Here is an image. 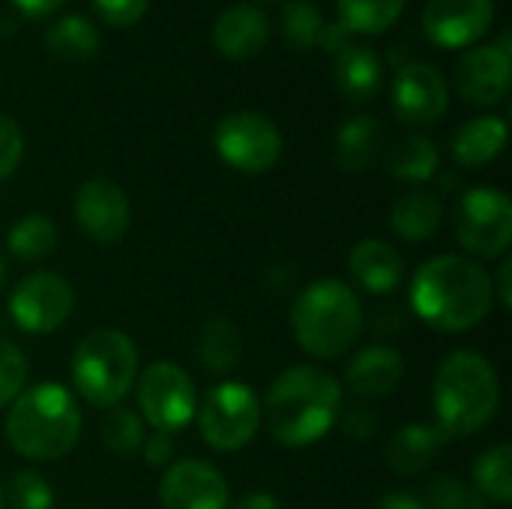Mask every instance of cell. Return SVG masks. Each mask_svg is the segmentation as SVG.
<instances>
[{"label": "cell", "instance_id": "1", "mask_svg": "<svg viewBox=\"0 0 512 509\" xmlns=\"http://www.w3.org/2000/svg\"><path fill=\"white\" fill-rule=\"evenodd\" d=\"M495 291L489 270L465 255L429 258L411 282L414 312L441 333H465L486 321Z\"/></svg>", "mask_w": 512, "mask_h": 509}, {"label": "cell", "instance_id": "2", "mask_svg": "<svg viewBox=\"0 0 512 509\" xmlns=\"http://www.w3.org/2000/svg\"><path fill=\"white\" fill-rule=\"evenodd\" d=\"M342 417V384L318 366H291L267 390L261 420L282 447H309Z\"/></svg>", "mask_w": 512, "mask_h": 509}, {"label": "cell", "instance_id": "3", "mask_svg": "<svg viewBox=\"0 0 512 509\" xmlns=\"http://www.w3.org/2000/svg\"><path fill=\"white\" fill-rule=\"evenodd\" d=\"M81 408L72 390L54 381L24 387L6 414V444L30 462H57L81 438Z\"/></svg>", "mask_w": 512, "mask_h": 509}, {"label": "cell", "instance_id": "4", "mask_svg": "<svg viewBox=\"0 0 512 509\" xmlns=\"http://www.w3.org/2000/svg\"><path fill=\"white\" fill-rule=\"evenodd\" d=\"M498 408L501 381L483 354L459 348L441 360L432 384V411L435 426L447 438L477 435L498 417Z\"/></svg>", "mask_w": 512, "mask_h": 509}, {"label": "cell", "instance_id": "5", "mask_svg": "<svg viewBox=\"0 0 512 509\" xmlns=\"http://www.w3.org/2000/svg\"><path fill=\"white\" fill-rule=\"evenodd\" d=\"M363 324V303L342 279H318L306 285L291 306V333L315 360L345 357L357 345Z\"/></svg>", "mask_w": 512, "mask_h": 509}, {"label": "cell", "instance_id": "6", "mask_svg": "<svg viewBox=\"0 0 512 509\" xmlns=\"http://www.w3.org/2000/svg\"><path fill=\"white\" fill-rule=\"evenodd\" d=\"M72 387L75 393L99 408H117L138 378V348L135 342L114 327H99L87 333L72 351Z\"/></svg>", "mask_w": 512, "mask_h": 509}, {"label": "cell", "instance_id": "7", "mask_svg": "<svg viewBox=\"0 0 512 509\" xmlns=\"http://www.w3.org/2000/svg\"><path fill=\"white\" fill-rule=\"evenodd\" d=\"M198 432L216 453L243 450L261 426V402L249 384L222 381L204 393L195 411Z\"/></svg>", "mask_w": 512, "mask_h": 509}, {"label": "cell", "instance_id": "8", "mask_svg": "<svg viewBox=\"0 0 512 509\" xmlns=\"http://www.w3.org/2000/svg\"><path fill=\"white\" fill-rule=\"evenodd\" d=\"M138 417L153 426V432L177 435L195 420L198 390L186 369L171 360L147 366L138 378Z\"/></svg>", "mask_w": 512, "mask_h": 509}, {"label": "cell", "instance_id": "9", "mask_svg": "<svg viewBox=\"0 0 512 509\" xmlns=\"http://www.w3.org/2000/svg\"><path fill=\"white\" fill-rule=\"evenodd\" d=\"M459 246L474 258H501L512 243V201L492 186H474L456 207Z\"/></svg>", "mask_w": 512, "mask_h": 509}, {"label": "cell", "instance_id": "10", "mask_svg": "<svg viewBox=\"0 0 512 509\" xmlns=\"http://www.w3.org/2000/svg\"><path fill=\"white\" fill-rule=\"evenodd\" d=\"M213 147L228 168L264 174L282 159V132L258 111H231L216 123Z\"/></svg>", "mask_w": 512, "mask_h": 509}, {"label": "cell", "instance_id": "11", "mask_svg": "<svg viewBox=\"0 0 512 509\" xmlns=\"http://www.w3.org/2000/svg\"><path fill=\"white\" fill-rule=\"evenodd\" d=\"M72 309H75L72 285L51 270H36L24 276L9 294V318L21 333L30 336L54 333L69 321Z\"/></svg>", "mask_w": 512, "mask_h": 509}, {"label": "cell", "instance_id": "12", "mask_svg": "<svg viewBox=\"0 0 512 509\" xmlns=\"http://www.w3.org/2000/svg\"><path fill=\"white\" fill-rule=\"evenodd\" d=\"M72 216L78 228L99 246H117L132 225L129 198L108 177H93L78 186L72 201Z\"/></svg>", "mask_w": 512, "mask_h": 509}, {"label": "cell", "instance_id": "13", "mask_svg": "<svg viewBox=\"0 0 512 509\" xmlns=\"http://www.w3.org/2000/svg\"><path fill=\"white\" fill-rule=\"evenodd\" d=\"M231 492L219 468L201 459H177L159 483L162 509H228Z\"/></svg>", "mask_w": 512, "mask_h": 509}, {"label": "cell", "instance_id": "14", "mask_svg": "<svg viewBox=\"0 0 512 509\" xmlns=\"http://www.w3.org/2000/svg\"><path fill=\"white\" fill-rule=\"evenodd\" d=\"M450 90L444 75L429 63H402L393 78V111L408 126H432L447 114Z\"/></svg>", "mask_w": 512, "mask_h": 509}, {"label": "cell", "instance_id": "15", "mask_svg": "<svg viewBox=\"0 0 512 509\" xmlns=\"http://www.w3.org/2000/svg\"><path fill=\"white\" fill-rule=\"evenodd\" d=\"M495 18V0H426L423 30L441 48H468L483 39Z\"/></svg>", "mask_w": 512, "mask_h": 509}, {"label": "cell", "instance_id": "16", "mask_svg": "<svg viewBox=\"0 0 512 509\" xmlns=\"http://www.w3.org/2000/svg\"><path fill=\"white\" fill-rule=\"evenodd\" d=\"M512 54L498 45H480L468 51L456 69V90L465 102L492 108L510 90Z\"/></svg>", "mask_w": 512, "mask_h": 509}, {"label": "cell", "instance_id": "17", "mask_svg": "<svg viewBox=\"0 0 512 509\" xmlns=\"http://www.w3.org/2000/svg\"><path fill=\"white\" fill-rule=\"evenodd\" d=\"M402 375H405V360L399 348L369 345L348 363L345 384L354 396L375 402V399H387L390 393H396Z\"/></svg>", "mask_w": 512, "mask_h": 509}, {"label": "cell", "instance_id": "18", "mask_svg": "<svg viewBox=\"0 0 512 509\" xmlns=\"http://www.w3.org/2000/svg\"><path fill=\"white\" fill-rule=\"evenodd\" d=\"M270 39V21L258 6L237 3L225 9L213 24V45L228 60L255 57Z\"/></svg>", "mask_w": 512, "mask_h": 509}, {"label": "cell", "instance_id": "19", "mask_svg": "<svg viewBox=\"0 0 512 509\" xmlns=\"http://www.w3.org/2000/svg\"><path fill=\"white\" fill-rule=\"evenodd\" d=\"M348 267H351V276L357 279V285L375 297L396 291L402 282V273H405L402 255L387 240H378V237H366V240L354 243V249L348 255Z\"/></svg>", "mask_w": 512, "mask_h": 509}, {"label": "cell", "instance_id": "20", "mask_svg": "<svg viewBox=\"0 0 512 509\" xmlns=\"http://www.w3.org/2000/svg\"><path fill=\"white\" fill-rule=\"evenodd\" d=\"M444 441L447 435L435 423H408L387 441L384 456L399 477H420L432 468Z\"/></svg>", "mask_w": 512, "mask_h": 509}, {"label": "cell", "instance_id": "21", "mask_svg": "<svg viewBox=\"0 0 512 509\" xmlns=\"http://www.w3.org/2000/svg\"><path fill=\"white\" fill-rule=\"evenodd\" d=\"M381 144H384L381 123L369 114H357L345 120L336 132V150H333L336 165L348 174H360L375 165Z\"/></svg>", "mask_w": 512, "mask_h": 509}, {"label": "cell", "instance_id": "22", "mask_svg": "<svg viewBox=\"0 0 512 509\" xmlns=\"http://www.w3.org/2000/svg\"><path fill=\"white\" fill-rule=\"evenodd\" d=\"M336 87L339 93L348 99V102H369L378 87H381V78H384V66H381V57L354 42L351 48H345L342 54H336Z\"/></svg>", "mask_w": 512, "mask_h": 509}, {"label": "cell", "instance_id": "23", "mask_svg": "<svg viewBox=\"0 0 512 509\" xmlns=\"http://www.w3.org/2000/svg\"><path fill=\"white\" fill-rule=\"evenodd\" d=\"M507 144V123L504 117L486 114L477 117L471 123H465L456 135H453V159L465 168H483L489 162H495L501 156Z\"/></svg>", "mask_w": 512, "mask_h": 509}, {"label": "cell", "instance_id": "24", "mask_svg": "<svg viewBox=\"0 0 512 509\" xmlns=\"http://www.w3.org/2000/svg\"><path fill=\"white\" fill-rule=\"evenodd\" d=\"M444 219V204L432 192H408L390 210V228L408 243H426L435 237Z\"/></svg>", "mask_w": 512, "mask_h": 509}, {"label": "cell", "instance_id": "25", "mask_svg": "<svg viewBox=\"0 0 512 509\" xmlns=\"http://www.w3.org/2000/svg\"><path fill=\"white\" fill-rule=\"evenodd\" d=\"M195 357L213 375L234 372L243 357V336H240L237 324L228 318H210L198 333Z\"/></svg>", "mask_w": 512, "mask_h": 509}, {"label": "cell", "instance_id": "26", "mask_svg": "<svg viewBox=\"0 0 512 509\" xmlns=\"http://www.w3.org/2000/svg\"><path fill=\"white\" fill-rule=\"evenodd\" d=\"M45 48L60 63H84L99 51V30L84 15H63L48 27Z\"/></svg>", "mask_w": 512, "mask_h": 509}, {"label": "cell", "instance_id": "27", "mask_svg": "<svg viewBox=\"0 0 512 509\" xmlns=\"http://www.w3.org/2000/svg\"><path fill=\"white\" fill-rule=\"evenodd\" d=\"M57 225L45 213H27L6 231V249L24 264H39L57 249Z\"/></svg>", "mask_w": 512, "mask_h": 509}, {"label": "cell", "instance_id": "28", "mask_svg": "<svg viewBox=\"0 0 512 509\" xmlns=\"http://www.w3.org/2000/svg\"><path fill=\"white\" fill-rule=\"evenodd\" d=\"M474 489L486 498V504L510 507L512 501V447L498 444L489 447L474 462Z\"/></svg>", "mask_w": 512, "mask_h": 509}, {"label": "cell", "instance_id": "29", "mask_svg": "<svg viewBox=\"0 0 512 509\" xmlns=\"http://www.w3.org/2000/svg\"><path fill=\"white\" fill-rule=\"evenodd\" d=\"M438 162H441V156H438L435 141L426 135H411L393 150L390 174L402 183H426L435 177Z\"/></svg>", "mask_w": 512, "mask_h": 509}, {"label": "cell", "instance_id": "30", "mask_svg": "<svg viewBox=\"0 0 512 509\" xmlns=\"http://www.w3.org/2000/svg\"><path fill=\"white\" fill-rule=\"evenodd\" d=\"M336 9H339V24H345L354 36L384 33L399 21L405 0H336Z\"/></svg>", "mask_w": 512, "mask_h": 509}, {"label": "cell", "instance_id": "31", "mask_svg": "<svg viewBox=\"0 0 512 509\" xmlns=\"http://www.w3.org/2000/svg\"><path fill=\"white\" fill-rule=\"evenodd\" d=\"M99 435H102V444L120 459H132L135 453H141L144 438H147L144 420L123 405L105 411V417L99 423Z\"/></svg>", "mask_w": 512, "mask_h": 509}, {"label": "cell", "instance_id": "32", "mask_svg": "<svg viewBox=\"0 0 512 509\" xmlns=\"http://www.w3.org/2000/svg\"><path fill=\"white\" fill-rule=\"evenodd\" d=\"M324 24L327 21L321 18V12L309 0H291L282 9V36H285L288 48H297V51L315 48Z\"/></svg>", "mask_w": 512, "mask_h": 509}, {"label": "cell", "instance_id": "33", "mask_svg": "<svg viewBox=\"0 0 512 509\" xmlns=\"http://www.w3.org/2000/svg\"><path fill=\"white\" fill-rule=\"evenodd\" d=\"M3 501L9 509H54V492L39 471H15L9 486L3 489Z\"/></svg>", "mask_w": 512, "mask_h": 509}, {"label": "cell", "instance_id": "34", "mask_svg": "<svg viewBox=\"0 0 512 509\" xmlns=\"http://www.w3.org/2000/svg\"><path fill=\"white\" fill-rule=\"evenodd\" d=\"M426 504L429 509H486V498L471 483L453 474H441L429 483Z\"/></svg>", "mask_w": 512, "mask_h": 509}, {"label": "cell", "instance_id": "35", "mask_svg": "<svg viewBox=\"0 0 512 509\" xmlns=\"http://www.w3.org/2000/svg\"><path fill=\"white\" fill-rule=\"evenodd\" d=\"M27 387V357L15 342L0 339V411Z\"/></svg>", "mask_w": 512, "mask_h": 509}, {"label": "cell", "instance_id": "36", "mask_svg": "<svg viewBox=\"0 0 512 509\" xmlns=\"http://www.w3.org/2000/svg\"><path fill=\"white\" fill-rule=\"evenodd\" d=\"M21 159H24V132L9 114H0V183L18 171Z\"/></svg>", "mask_w": 512, "mask_h": 509}, {"label": "cell", "instance_id": "37", "mask_svg": "<svg viewBox=\"0 0 512 509\" xmlns=\"http://www.w3.org/2000/svg\"><path fill=\"white\" fill-rule=\"evenodd\" d=\"M93 6L111 27H132L144 18L150 0H93Z\"/></svg>", "mask_w": 512, "mask_h": 509}, {"label": "cell", "instance_id": "38", "mask_svg": "<svg viewBox=\"0 0 512 509\" xmlns=\"http://www.w3.org/2000/svg\"><path fill=\"white\" fill-rule=\"evenodd\" d=\"M141 456H144L147 468H168L174 462V435H168V432L147 435L144 447H141Z\"/></svg>", "mask_w": 512, "mask_h": 509}, {"label": "cell", "instance_id": "39", "mask_svg": "<svg viewBox=\"0 0 512 509\" xmlns=\"http://www.w3.org/2000/svg\"><path fill=\"white\" fill-rule=\"evenodd\" d=\"M318 45L321 48H327L333 57L336 54H342L345 48H351L354 45V33L345 27V24H339V21H333V24H324V30H321V39H318Z\"/></svg>", "mask_w": 512, "mask_h": 509}, {"label": "cell", "instance_id": "40", "mask_svg": "<svg viewBox=\"0 0 512 509\" xmlns=\"http://www.w3.org/2000/svg\"><path fill=\"white\" fill-rule=\"evenodd\" d=\"M345 432H348L351 438H357V441L372 438V435L378 432V417L369 414V411H363V408H354V411L345 414Z\"/></svg>", "mask_w": 512, "mask_h": 509}, {"label": "cell", "instance_id": "41", "mask_svg": "<svg viewBox=\"0 0 512 509\" xmlns=\"http://www.w3.org/2000/svg\"><path fill=\"white\" fill-rule=\"evenodd\" d=\"M375 509H429V504L423 498L411 495V492H387V495L378 498Z\"/></svg>", "mask_w": 512, "mask_h": 509}, {"label": "cell", "instance_id": "42", "mask_svg": "<svg viewBox=\"0 0 512 509\" xmlns=\"http://www.w3.org/2000/svg\"><path fill=\"white\" fill-rule=\"evenodd\" d=\"M9 3L27 18H45L51 12H57L66 0H9Z\"/></svg>", "mask_w": 512, "mask_h": 509}, {"label": "cell", "instance_id": "43", "mask_svg": "<svg viewBox=\"0 0 512 509\" xmlns=\"http://www.w3.org/2000/svg\"><path fill=\"white\" fill-rule=\"evenodd\" d=\"M510 273H512V261H510V258H504V261H501V267H498V282L492 279V291H495V294L501 297V306H504V309H510V306H512Z\"/></svg>", "mask_w": 512, "mask_h": 509}, {"label": "cell", "instance_id": "44", "mask_svg": "<svg viewBox=\"0 0 512 509\" xmlns=\"http://www.w3.org/2000/svg\"><path fill=\"white\" fill-rule=\"evenodd\" d=\"M234 509H282V501L270 492H252V495H243Z\"/></svg>", "mask_w": 512, "mask_h": 509}, {"label": "cell", "instance_id": "45", "mask_svg": "<svg viewBox=\"0 0 512 509\" xmlns=\"http://www.w3.org/2000/svg\"><path fill=\"white\" fill-rule=\"evenodd\" d=\"M6 273H9V264H6V255L0 252V288H3V282H6Z\"/></svg>", "mask_w": 512, "mask_h": 509}, {"label": "cell", "instance_id": "46", "mask_svg": "<svg viewBox=\"0 0 512 509\" xmlns=\"http://www.w3.org/2000/svg\"><path fill=\"white\" fill-rule=\"evenodd\" d=\"M0 509H6V501H3V486H0Z\"/></svg>", "mask_w": 512, "mask_h": 509}]
</instances>
